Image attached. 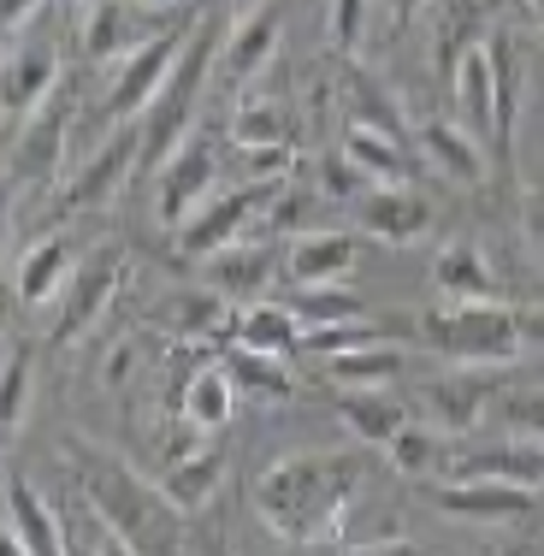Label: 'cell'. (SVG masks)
I'll return each instance as SVG.
<instances>
[{
  "instance_id": "1",
  "label": "cell",
  "mask_w": 544,
  "mask_h": 556,
  "mask_svg": "<svg viewBox=\"0 0 544 556\" xmlns=\"http://www.w3.org/2000/svg\"><path fill=\"white\" fill-rule=\"evenodd\" d=\"M362 456H338V450H308V456H284L255 480V515L273 539L302 551L338 545V527H350V503L362 492Z\"/></svg>"
},
{
  "instance_id": "2",
  "label": "cell",
  "mask_w": 544,
  "mask_h": 556,
  "mask_svg": "<svg viewBox=\"0 0 544 556\" xmlns=\"http://www.w3.org/2000/svg\"><path fill=\"white\" fill-rule=\"evenodd\" d=\"M65 462L77 468V485L101 503V515L125 533L130 551H178L184 545V509L161 492V480H137L125 456L84 439H65Z\"/></svg>"
},
{
  "instance_id": "3",
  "label": "cell",
  "mask_w": 544,
  "mask_h": 556,
  "mask_svg": "<svg viewBox=\"0 0 544 556\" xmlns=\"http://www.w3.org/2000/svg\"><path fill=\"white\" fill-rule=\"evenodd\" d=\"M427 350L468 367H509L527 338V314H515L503 296H450L444 308H427L415 320Z\"/></svg>"
},
{
  "instance_id": "4",
  "label": "cell",
  "mask_w": 544,
  "mask_h": 556,
  "mask_svg": "<svg viewBox=\"0 0 544 556\" xmlns=\"http://www.w3.org/2000/svg\"><path fill=\"white\" fill-rule=\"evenodd\" d=\"M219 42H225L219 18H202L190 36H184V54H178V65H172L166 89L154 96V108L142 113V172H161L172 161V149L190 137V118H195V108H202L207 77H214Z\"/></svg>"
},
{
  "instance_id": "5",
  "label": "cell",
  "mask_w": 544,
  "mask_h": 556,
  "mask_svg": "<svg viewBox=\"0 0 544 556\" xmlns=\"http://www.w3.org/2000/svg\"><path fill=\"white\" fill-rule=\"evenodd\" d=\"M214 184H219V149L207 137H184L178 149H172V161L154 172V219H161L166 231H178V225L214 195Z\"/></svg>"
},
{
  "instance_id": "6",
  "label": "cell",
  "mask_w": 544,
  "mask_h": 556,
  "mask_svg": "<svg viewBox=\"0 0 544 556\" xmlns=\"http://www.w3.org/2000/svg\"><path fill=\"white\" fill-rule=\"evenodd\" d=\"M278 184H284V178H255V184H243V190L207 195V202L178 225V249H184V255H195V261L219 255V249H225V243H237V237H243V225L273 202Z\"/></svg>"
},
{
  "instance_id": "7",
  "label": "cell",
  "mask_w": 544,
  "mask_h": 556,
  "mask_svg": "<svg viewBox=\"0 0 544 556\" xmlns=\"http://www.w3.org/2000/svg\"><path fill=\"white\" fill-rule=\"evenodd\" d=\"M432 503L473 527H509V521H533L544 509V492L515 485V480H438Z\"/></svg>"
},
{
  "instance_id": "8",
  "label": "cell",
  "mask_w": 544,
  "mask_h": 556,
  "mask_svg": "<svg viewBox=\"0 0 544 556\" xmlns=\"http://www.w3.org/2000/svg\"><path fill=\"white\" fill-rule=\"evenodd\" d=\"M178 54H184V30H166V36H154V42L130 48L125 65H118V77H113V89H107V118L113 125H130V118H142L154 108V96L166 89Z\"/></svg>"
},
{
  "instance_id": "9",
  "label": "cell",
  "mask_w": 544,
  "mask_h": 556,
  "mask_svg": "<svg viewBox=\"0 0 544 556\" xmlns=\"http://www.w3.org/2000/svg\"><path fill=\"white\" fill-rule=\"evenodd\" d=\"M72 89H54V96L42 101L30 118H18V142H12V184H48L54 178V166H60V154H65V137H72Z\"/></svg>"
},
{
  "instance_id": "10",
  "label": "cell",
  "mask_w": 544,
  "mask_h": 556,
  "mask_svg": "<svg viewBox=\"0 0 544 556\" xmlns=\"http://www.w3.org/2000/svg\"><path fill=\"white\" fill-rule=\"evenodd\" d=\"M0 533L24 556H60L65 551V515L36 492L24 473H7V497H0Z\"/></svg>"
},
{
  "instance_id": "11",
  "label": "cell",
  "mask_w": 544,
  "mask_h": 556,
  "mask_svg": "<svg viewBox=\"0 0 544 556\" xmlns=\"http://www.w3.org/2000/svg\"><path fill=\"white\" fill-rule=\"evenodd\" d=\"M118 278H125V255H118V249H101L96 261H84V267H77V278L65 285V296H60L65 308H60V320H54V343H72L77 332H89V326L107 314Z\"/></svg>"
},
{
  "instance_id": "12",
  "label": "cell",
  "mask_w": 544,
  "mask_h": 556,
  "mask_svg": "<svg viewBox=\"0 0 544 556\" xmlns=\"http://www.w3.org/2000/svg\"><path fill=\"white\" fill-rule=\"evenodd\" d=\"M444 480H515L544 492V439H515V444H485V450H450Z\"/></svg>"
},
{
  "instance_id": "13",
  "label": "cell",
  "mask_w": 544,
  "mask_h": 556,
  "mask_svg": "<svg viewBox=\"0 0 544 556\" xmlns=\"http://www.w3.org/2000/svg\"><path fill=\"white\" fill-rule=\"evenodd\" d=\"M427 225H432V202L415 184H367L362 190V231H374L379 243L403 249V243H415Z\"/></svg>"
},
{
  "instance_id": "14",
  "label": "cell",
  "mask_w": 544,
  "mask_h": 556,
  "mask_svg": "<svg viewBox=\"0 0 544 556\" xmlns=\"http://www.w3.org/2000/svg\"><path fill=\"white\" fill-rule=\"evenodd\" d=\"M130 166H142V137L130 125H118L107 142H101L96 149V161H89L84 172H77L72 184H65V214H84V207H101L107 202V195L118 190V184H125V172Z\"/></svg>"
},
{
  "instance_id": "15",
  "label": "cell",
  "mask_w": 544,
  "mask_h": 556,
  "mask_svg": "<svg viewBox=\"0 0 544 556\" xmlns=\"http://www.w3.org/2000/svg\"><path fill=\"white\" fill-rule=\"evenodd\" d=\"M485 403H491L485 367H468V362H456V374H438L427 386V420H432V427H444L450 439L480 427Z\"/></svg>"
},
{
  "instance_id": "16",
  "label": "cell",
  "mask_w": 544,
  "mask_h": 556,
  "mask_svg": "<svg viewBox=\"0 0 544 556\" xmlns=\"http://www.w3.org/2000/svg\"><path fill=\"white\" fill-rule=\"evenodd\" d=\"M355 261H362V243H355V231H302L290 237V255H284V273L290 285H338V278L355 273Z\"/></svg>"
},
{
  "instance_id": "17",
  "label": "cell",
  "mask_w": 544,
  "mask_h": 556,
  "mask_svg": "<svg viewBox=\"0 0 544 556\" xmlns=\"http://www.w3.org/2000/svg\"><path fill=\"white\" fill-rule=\"evenodd\" d=\"M338 420L362 444H391L396 432L408 427V403L384 386H343L338 391Z\"/></svg>"
},
{
  "instance_id": "18",
  "label": "cell",
  "mask_w": 544,
  "mask_h": 556,
  "mask_svg": "<svg viewBox=\"0 0 544 556\" xmlns=\"http://www.w3.org/2000/svg\"><path fill=\"white\" fill-rule=\"evenodd\" d=\"M415 142L427 149V161L444 172V178L485 184V142L473 137L468 125H456V118H427V125L415 130Z\"/></svg>"
},
{
  "instance_id": "19",
  "label": "cell",
  "mask_w": 544,
  "mask_h": 556,
  "mask_svg": "<svg viewBox=\"0 0 544 556\" xmlns=\"http://www.w3.org/2000/svg\"><path fill=\"white\" fill-rule=\"evenodd\" d=\"M450 84H456V113L461 125L491 149V101H497V77H491V42L461 48L456 65H450Z\"/></svg>"
},
{
  "instance_id": "20",
  "label": "cell",
  "mask_w": 544,
  "mask_h": 556,
  "mask_svg": "<svg viewBox=\"0 0 544 556\" xmlns=\"http://www.w3.org/2000/svg\"><path fill=\"white\" fill-rule=\"evenodd\" d=\"M154 320H161L172 338H214V343H225L219 332L237 326V314H231V302H225V290L207 285V290H172L161 308H154Z\"/></svg>"
},
{
  "instance_id": "21",
  "label": "cell",
  "mask_w": 544,
  "mask_h": 556,
  "mask_svg": "<svg viewBox=\"0 0 544 556\" xmlns=\"http://www.w3.org/2000/svg\"><path fill=\"white\" fill-rule=\"evenodd\" d=\"M77 278V255L60 243V237H42V243L30 249V255L18 261V273H12V290H18L24 308H48V302L65 296V285Z\"/></svg>"
},
{
  "instance_id": "22",
  "label": "cell",
  "mask_w": 544,
  "mask_h": 556,
  "mask_svg": "<svg viewBox=\"0 0 544 556\" xmlns=\"http://www.w3.org/2000/svg\"><path fill=\"white\" fill-rule=\"evenodd\" d=\"M491 42V77H497V101H491V154L515 161V118H521V72H515V42L503 30L485 36Z\"/></svg>"
},
{
  "instance_id": "23",
  "label": "cell",
  "mask_w": 544,
  "mask_h": 556,
  "mask_svg": "<svg viewBox=\"0 0 544 556\" xmlns=\"http://www.w3.org/2000/svg\"><path fill=\"white\" fill-rule=\"evenodd\" d=\"M54 89H60V54L48 42L18 48V54L7 60V113L12 118H30Z\"/></svg>"
},
{
  "instance_id": "24",
  "label": "cell",
  "mask_w": 544,
  "mask_h": 556,
  "mask_svg": "<svg viewBox=\"0 0 544 556\" xmlns=\"http://www.w3.org/2000/svg\"><path fill=\"white\" fill-rule=\"evenodd\" d=\"M219 485H225V456L219 450H190V456H178V462L161 468V492L178 503L184 515L207 509V503L219 497Z\"/></svg>"
},
{
  "instance_id": "25",
  "label": "cell",
  "mask_w": 544,
  "mask_h": 556,
  "mask_svg": "<svg viewBox=\"0 0 544 556\" xmlns=\"http://www.w3.org/2000/svg\"><path fill=\"white\" fill-rule=\"evenodd\" d=\"M273 267L278 255L267 243H225L219 255H207V285H219L225 296H261L273 285Z\"/></svg>"
},
{
  "instance_id": "26",
  "label": "cell",
  "mask_w": 544,
  "mask_h": 556,
  "mask_svg": "<svg viewBox=\"0 0 544 556\" xmlns=\"http://www.w3.org/2000/svg\"><path fill=\"white\" fill-rule=\"evenodd\" d=\"M343 154H350V166L362 172L367 184H415V166H408V154H403V137H391V130L350 125Z\"/></svg>"
},
{
  "instance_id": "27",
  "label": "cell",
  "mask_w": 544,
  "mask_h": 556,
  "mask_svg": "<svg viewBox=\"0 0 544 556\" xmlns=\"http://www.w3.org/2000/svg\"><path fill=\"white\" fill-rule=\"evenodd\" d=\"M450 450L456 444H450L444 427H432V420H408V427L384 444V456H391V468L408 473V480H444Z\"/></svg>"
},
{
  "instance_id": "28",
  "label": "cell",
  "mask_w": 544,
  "mask_h": 556,
  "mask_svg": "<svg viewBox=\"0 0 544 556\" xmlns=\"http://www.w3.org/2000/svg\"><path fill=\"white\" fill-rule=\"evenodd\" d=\"M432 285L444 290V296H497V273H491L485 249L468 243V237H456V243L438 249Z\"/></svg>"
},
{
  "instance_id": "29",
  "label": "cell",
  "mask_w": 544,
  "mask_h": 556,
  "mask_svg": "<svg viewBox=\"0 0 544 556\" xmlns=\"http://www.w3.org/2000/svg\"><path fill=\"white\" fill-rule=\"evenodd\" d=\"M302 314L290 308V302H255V308L237 314V343L243 350H267V355H290L302 350Z\"/></svg>"
},
{
  "instance_id": "30",
  "label": "cell",
  "mask_w": 544,
  "mask_h": 556,
  "mask_svg": "<svg viewBox=\"0 0 544 556\" xmlns=\"http://www.w3.org/2000/svg\"><path fill=\"white\" fill-rule=\"evenodd\" d=\"M237 379H231V367H207V374H195L190 386L178 391V408H184V420H195V427L214 439L219 427H231V415H237Z\"/></svg>"
},
{
  "instance_id": "31",
  "label": "cell",
  "mask_w": 544,
  "mask_h": 556,
  "mask_svg": "<svg viewBox=\"0 0 544 556\" xmlns=\"http://www.w3.org/2000/svg\"><path fill=\"white\" fill-rule=\"evenodd\" d=\"M273 54H278V18L261 7V12H249L231 30V42H225V77H231V84H249V77L267 72Z\"/></svg>"
},
{
  "instance_id": "32",
  "label": "cell",
  "mask_w": 544,
  "mask_h": 556,
  "mask_svg": "<svg viewBox=\"0 0 544 556\" xmlns=\"http://www.w3.org/2000/svg\"><path fill=\"white\" fill-rule=\"evenodd\" d=\"M408 367V355L396 350V343H355V350L343 355H326V374L338 379V386H391L396 374Z\"/></svg>"
},
{
  "instance_id": "33",
  "label": "cell",
  "mask_w": 544,
  "mask_h": 556,
  "mask_svg": "<svg viewBox=\"0 0 544 556\" xmlns=\"http://www.w3.org/2000/svg\"><path fill=\"white\" fill-rule=\"evenodd\" d=\"M225 367H231V379L249 396H261V403H284V396L296 391V379L284 374V362L267 355V350H243V343H231V350H225Z\"/></svg>"
},
{
  "instance_id": "34",
  "label": "cell",
  "mask_w": 544,
  "mask_h": 556,
  "mask_svg": "<svg viewBox=\"0 0 544 556\" xmlns=\"http://www.w3.org/2000/svg\"><path fill=\"white\" fill-rule=\"evenodd\" d=\"M65 551H101V556H130L125 533L101 515V503L77 485V509L65 515Z\"/></svg>"
},
{
  "instance_id": "35",
  "label": "cell",
  "mask_w": 544,
  "mask_h": 556,
  "mask_svg": "<svg viewBox=\"0 0 544 556\" xmlns=\"http://www.w3.org/2000/svg\"><path fill=\"white\" fill-rule=\"evenodd\" d=\"M284 302L302 314V326L367 320V302H362V296H350V290H343V278H338V285H296V296H284Z\"/></svg>"
},
{
  "instance_id": "36",
  "label": "cell",
  "mask_w": 544,
  "mask_h": 556,
  "mask_svg": "<svg viewBox=\"0 0 544 556\" xmlns=\"http://www.w3.org/2000/svg\"><path fill=\"white\" fill-rule=\"evenodd\" d=\"M326 202L331 195L320 190H302V184H278L273 202H267V225L284 237H302V231H320L326 225Z\"/></svg>"
},
{
  "instance_id": "37",
  "label": "cell",
  "mask_w": 544,
  "mask_h": 556,
  "mask_svg": "<svg viewBox=\"0 0 544 556\" xmlns=\"http://www.w3.org/2000/svg\"><path fill=\"white\" fill-rule=\"evenodd\" d=\"M343 96H350V125H374V130H391V137L408 142V125H403V113H396V101L384 96L367 72L343 77Z\"/></svg>"
},
{
  "instance_id": "38",
  "label": "cell",
  "mask_w": 544,
  "mask_h": 556,
  "mask_svg": "<svg viewBox=\"0 0 544 556\" xmlns=\"http://www.w3.org/2000/svg\"><path fill=\"white\" fill-rule=\"evenodd\" d=\"M125 12H130V0H125V7H96V18L84 24V54H89V65L137 48V30H130Z\"/></svg>"
},
{
  "instance_id": "39",
  "label": "cell",
  "mask_w": 544,
  "mask_h": 556,
  "mask_svg": "<svg viewBox=\"0 0 544 556\" xmlns=\"http://www.w3.org/2000/svg\"><path fill=\"white\" fill-rule=\"evenodd\" d=\"M24 420H30V355L12 343L7 379H0V432H24Z\"/></svg>"
},
{
  "instance_id": "40",
  "label": "cell",
  "mask_w": 544,
  "mask_h": 556,
  "mask_svg": "<svg viewBox=\"0 0 544 556\" xmlns=\"http://www.w3.org/2000/svg\"><path fill=\"white\" fill-rule=\"evenodd\" d=\"M231 142L237 149H261V142H290L284 137V113L267 108V101H243L231 113Z\"/></svg>"
},
{
  "instance_id": "41",
  "label": "cell",
  "mask_w": 544,
  "mask_h": 556,
  "mask_svg": "<svg viewBox=\"0 0 544 556\" xmlns=\"http://www.w3.org/2000/svg\"><path fill=\"white\" fill-rule=\"evenodd\" d=\"M497 415L509 420L521 439H544V386H527V391L497 396Z\"/></svg>"
},
{
  "instance_id": "42",
  "label": "cell",
  "mask_w": 544,
  "mask_h": 556,
  "mask_svg": "<svg viewBox=\"0 0 544 556\" xmlns=\"http://www.w3.org/2000/svg\"><path fill=\"white\" fill-rule=\"evenodd\" d=\"M367 30V0H331V48L338 54H355Z\"/></svg>"
},
{
  "instance_id": "43",
  "label": "cell",
  "mask_w": 544,
  "mask_h": 556,
  "mask_svg": "<svg viewBox=\"0 0 544 556\" xmlns=\"http://www.w3.org/2000/svg\"><path fill=\"white\" fill-rule=\"evenodd\" d=\"M243 154H249V166H255V178H284L290 161H296L290 142H261V149H243Z\"/></svg>"
},
{
  "instance_id": "44",
  "label": "cell",
  "mask_w": 544,
  "mask_h": 556,
  "mask_svg": "<svg viewBox=\"0 0 544 556\" xmlns=\"http://www.w3.org/2000/svg\"><path fill=\"white\" fill-rule=\"evenodd\" d=\"M36 12H42V0H0V24H7V36H18Z\"/></svg>"
},
{
  "instance_id": "45",
  "label": "cell",
  "mask_w": 544,
  "mask_h": 556,
  "mask_svg": "<svg viewBox=\"0 0 544 556\" xmlns=\"http://www.w3.org/2000/svg\"><path fill=\"white\" fill-rule=\"evenodd\" d=\"M420 7H432V0H384V12H391V24H396V30H408Z\"/></svg>"
},
{
  "instance_id": "46",
  "label": "cell",
  "mask_w": 544,
  "mask_h": 556,
  "mask_svg": "<svg viewBox=\"0 0 544 556\" xmlns=\"http://www.w3.org/2000/svg\"><path fill=\"white\" fill-rule=\"evenodd\" d=\"M54 7H65V12H84V0H54Z\"/></svg>"
},
{
  "instance_id": "47",
  "label": "cell",
  "mask_w": 544,
  "mask_h": 556,
  "mask_svg": "<svg viewBox=\"0 0 544 556\" xmlns=\"http://www.w3.org/2000/svg\"><path fill=\"white\" fill-rule=\"evenodd\" d=\"M130 7H161V0H130Z\"/></svg>"
}]
</instances>
